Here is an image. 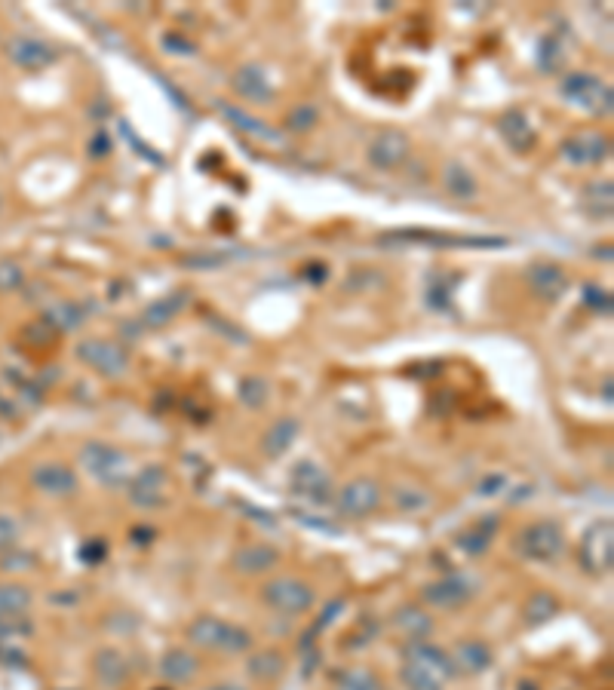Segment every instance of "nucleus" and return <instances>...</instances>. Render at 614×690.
Segmentation results:
<instances>
[{
  "instance_id": "nucleus-1",
  "label": "nucleus",
  "mask_w": 614,
  "mask_h": 690,
  "mask_svg": "<svg viewBox=\"0 0 614 690\" xmlns=\"http://www.w3.org/2000/svg\"><path fill=\"white\" fill-rule=\"evenodd\" d=\"M188 641L194 644V648L200 651H212V654H246L252 651V632L237 626V623H228L222 617H212V614H200L188 623L185 629Z\"/></svg>"
},
{
  "instance_id": "nucleus-2",
  "label": "nucleus",
  "mask_w": 614,
  "mask_h": 690,
  "mask_svg": "<svg viewBox=\"0 0 614 690\" xmlns=\"http://www.w3.org/2000/svg\"><path fill=\"white\" fill-rule=\"evenodd\" d=\"M381 246H427V249H504L507 237H473V234H440V230H390L378 237Z\"/></svg>"
},
{
  "instance_id": "nucleus-3",
  "label": "nucleus",
  "mask_w": 614,
  "mask_h": 690,
  "mask_svg": "<svg viewBox=\"0 0 614 690\" xmlns=\"http://www.w3.org/2000/svg\"><path fill=\"white\" fill-rule=\"evenodd\" d=\"M80 467L105 488H123V485H129V479H133L129 457L108 442H86L80 448Z\"/></svg>"
},
{
  "instance_id": "nucleus-4",
  "label": "nucleus",
  "mask_w": 614,
  "mask_h": 690,
  "mask_svg": "<svg viewBox=\"0 0 614 690\" xmlns=\"http://www.w3.org/2000/svg\"><path fill=\"white\" fill-rule=\"evenodd\" d=\"M565 531L553 519H538L516 534V549L529 562H556L565 552Z\"/></svg>"
},
{
  "instance_id": "nucleus-5",
  "label": "nucleus",
  "mask_w": 614,
  "mask_h": 690,
  "mask_svg": "<svg viewBox=\"0 0 614 690\" xmlns=\"http://www.w3.org/2000/svg\"><path fill=\"white\" fill-rule=\"evenodd\" d=\"M578 565L590 577H602L614 565V522L611 519H596L578 543Z\"/></svg>"
},
{
  "instance_id": "nucleus-6",
  "label": "nucleus",
  "mask_w": 614,
  "mask_h": 690,
  "mask_svg": "<svg viewBox=\"0 0 614 690\" xmlns=\"http://www.w3.org/2000/svg\"><path fill=\"white\" fill-rule=\"evenodd\" d=\"M261 602H265L277 614L298 617V614H307L314 608L317 595H314L311 586H307L304 580H298V577H274V580H268L265 586H261Z\"/></svg>"
},
{
  "instance_id": "nucleus-7",
  "label": "nucleus",
  "mask_w": 614,
  "mask_h": 690,
  "mask_svg": "<svg viewBox=\"0 0 614 690\" xmlns=\"http://www.w3.org/2000/svg\"><path fill=\"white\" fill-rule=\"evenodd\" d=\"M559 89H562V96H565L568 102L578 105V108H584V111H590V114H596V117L611 114L614 92H611V86H608L605 80H599V77L590 74V71L568 74V77L562 80Z\"/></svg>"
},
{
  "instance_id": "nucleus-8",
  "label": "nucleus",
  "mask_w": 614,
  "mask_h": 690,
  "mask_svg": "<svg viewBox=\"0 0 614 690\" xmlns=\"http://www.w3.org/2000/svg\"><path fill=\"white\" fill-rule=\"evenodd\" d=\"M77 359L102 378H123L129 372V350L108 338H86L77 344Z\"/></svg>"
},
{
  "instance_id": "nucleus-9",
  "label": "nucleus",
  "mask_w": 614,
  "mask_h": 690,
  "mask_svg": "<svg viewBox=\"0 0 614 690\" xmlns=\"http://www.w3.org/2000/svg\"><path fill=\"white\" fill-rule=\"evenodd\" d=\"M381 497L384 491L372 476H357L335 494V506L344 519H366L381 506Z\"/></svg>"
},
{
  "instance_id": "nucleus-10",
  "label": "nucleus",
  "mask_w": 614,
  "mask_h": 690,
  "mask_svg": "<svg viewBox=\"0 0 614 690\" xmlns=\"http://www.w3.org/2000/svg\"><path fill=\"white\" fill-rule=\"evenodd\" d=\"M473 595H476V589L467 577L449 574V577H440V580H433L421 589V605L436 608V611H458L467 602H473Z\"/></svg>"
},
{
  "instance_id": "nucleus-11",
  "label": "nucleus",
  "mask_w": 614,
  "mask_h": 690,
  "mask_svg": "<svg viewBox=\"0 0 614 690\" xmlns=\"http://www.w3.org/2000/svg\"><path fill=\"white\" fill-rule=\"evenodd\" d=\"M409 154H412V142H409V135L400 129H381L366 148L369 166L378 172L400 169L409 160Z\"/></svg>"
},
{
  "instance_id": "nucleus-12",
  "label": "nucleus",
  "mask_w": 614,
  "mask_h": 690,
  "mask_svg": "<svg viewBox=\"0 0 614 690\" xmlns=\"http://www.w3.org/2000/svg\"><path fill=\"white\" fill-rule=\"evenodd\" d=\"M166 488H169L166 467L151 464L129 479V503L139 506V510H157V506L166 503Z\"/></svg>"
},
{
  "instance_id": "nucleus-13",
  "label": "nucleus",
  "mask_w": 614,
  "mask_h": 690,
  "mask_svg": "<svg viewBox=\"0 0 614 690\" xmlns=\"http://www.w3.org/2000/svg\"><path fill=\"white\" fill-rule=\"evenodd\" d=\"M289 485L298 497H304L307 503H317V506H326L335 500V488H332V479L326 470H320L317 464H311V460H301V464H295L292 476H289Z\"/></svg>"
},
{
  "instance_id": "nucleus-14",
  "label": "nucleus",
  "mask_w": 614,
  "mask_h": 690,
  "mask_svg": "<svg viewBox=\"0 0 614 690\" xmlns=\"http://www.w3.org/2000/svg\"><path fill=\"white\" fill-rule=\"evenodd\" d=\"M31 485L47 497H74L80 488L77 470H71L62 460H43L31 470Z\"/></svg>"
},
{
  "instance_id": "nucleus-15",
  "label": "nucleus",
  "mask_w": 614,
  "mask_h": 690,
  "mask_svg": "<svg viewBox=\"0 0 614 690\" xmlns=\"http://www.w3.org/2000/svg\"><path fill=\"white\" fill-rule=\"evenodd\" d=\"M608 151H611V142H608V135H602V132H575L559 145L562 160H568L572 166L602 163L608 157Z\"/></svg>"
},
{
  "instance_id": "nucleus-16",
  "label": "nucleus",
  "mask_w": 614,
  "mask_h": 690,
  "mask_svg": "<svg viewBox=\"0 0 614 690\" xmlns=\"http://www.w3.org/2000/svg\"><path fill=\"white\" fill-rule=\"evenodd\" d=\"M231 89L237 92V96L249 105H271L274 102V83L268 80L265 68L255 65V62H246L240 65L234 74H231Z\"/></svg>"
},
{
  "instance_id": "nucleus-17",
  "label": "nucleus",
  "mask_w": 614,
  "mask_h": 690,
  "mask_svg": "<svg viewBox=\"0 0 614 690\" xmlns=\"http://www.w3.org/2000/svg\"><path fill=\"white\" fill-rule=\"evenodd\" d=\"M498 132H501L504 145L513 154H529L535 148V142H538V132L532 126V117L525 114L522 108H507L498 117Z\"/></svg>"
},
{
  "instance_id": "nucleus-18",
  "label": "nucleus",
  "mask_w": 614,
  "mask_h": 690,
  "mask_svg": "<svg viewBox=\"0 0 614 690\" xmlns=\"http://www.w3.org/2000/svg\"><path fill=\"white\" fill-rule=\"evenodd\" d=\"M280 549L271 546V543H243L237 552H234V571L243 574V577H261V574H271L277 565H280Z\"/></svg>"
},
{
  "instance_id": "nucleus-19",
  "label": "nucleus",
  "mask_w": 614,
  "mask_h": 690,
  "mask_svg": "<svg viewBox=\"0 0 614 690\" xmlns=\"http://www.w3.org/2000/svg\"><path fill=\"white\" fill-rule=\"evenodd\" d=\"M7 56H10L13 65H19L25 71H43V68H50L59 59V53L53 50V46L37 40V37H16V40H10Z\"/></svg>"
},
{
  "instance_id": "nucleus-20",
  "label": "nucleus",
  "mask_w": 614,
  "mask_h": 690,
  "mask_svg": "<svg viewBox=\"0 0 614 690\" xmlns=\"http://www.w3.org/2000/svg\"><path fill=\"white\" fill-rule=\"evenodd\" d=\"M525 283H529V289L544 298V301H559L568 289V276L559 264H550V261H535L529 264V270H525Z\"/></svg>"
},
{
  "instance_id": "nucleus-21",
  "label": "nucleus",
  "mask_w": 614,
  "mask_h": 690,
  "mask_svg": "<svg viewBox=\"0 0 614 690\" xmlns=\"http://www.w3.org/2000/svg\"><path fill=\"white\" fill-rule=\"evenodd\" d=\"M406 660L421 663L424 669H430L433 675H440L443 681L455 675L452 654H449V651H443L440 644H433L430 638H427V641H409V644H406Z\"/></svg>"
},
{
  "instance_id": "nucleus-22",
  "label": "nucleus",
  "mask_w": 614,
  "mask_h": 690,
  "mask_svg": "<svg viewBox=\"0 0 614 690\" xmlns=\"http://www.w3.org/2000/svg\"><path fill=\"white\" fill-rule=\"evenodd\" d=\"M191 304V292L188 289H175V292H169V295H163V298H157V301H151L148 307H145V313H142V326L145 329H163V326H169V322L179 316L185 307Z\"/></svg>"
},
{
  "instance_id": "nucleus-23",
  "label": "nucleus",
  "mask_w": 614,
  "mask_h": 690,
  "mask_svg": "<svg viewBox=\"0 0 614 690\" xmlns=\"http://www.w3.org/2000/svg\"><path fill=\"white\" fill-rule=\"evenodd\" d=\"M390 623H393V629H397L406 638V644L409 641H427L433 635V629H436L433 617L421 605H403V608H397V611H393V617H390Z\"/></svg>"
},
{
  "instance_id": "nucleus-24",
  "label": "nucleus",
  "mask_w": 614,
  "mask_h": 690,
  "mask_svg": "<svg viewBox=\"0 0 614 690\" xmlns=\"http://www.w3.org/2000/svg\"><path fill=\"white\" fill-rule=\"evenodd\" d=\"M492 648L486 641H479V638H464L458 641V648L452 654V663H455V672H467V675H479V672H486L492 666Z\"/></svg>"
},
{
  "instance_id": "nucleus-25",
  "label": "nucleus",
  "mask_w": 614,
  "mask_h": 690,
  "mask_svg": "<svg viewBox=\"0 0 614 690\" xmlns=\"http://www.w3.org/2000/svg\"><path fill=\"white\" fill-rule=\"evenodd\" d=\"M160 675L172 684H191L200 675V660L188 648H169L160 657Z\"/></svg>"
},
{
  "instance_id": "nucleus-26",
  "label": "nucleus",
  "mask_w": 614,
  "mask_h": 690,
  "mask_svg": "<svg viewBox=\"0 0 614 690\" xmlns=\"http://www.w3.org/2000/svg\"><path fill=\"white\" fill-rule=\"evenodd\" d=\"M298 430H301V424H298L295 418H280V421H274V424L265 430V436H261V454L271 457V460L283 457V454L295 445Z\"/></svg>"
},
{
  "instance_id": "nucleus-27",
  "label": "nucleus",
  "mask_w": 614,
  "mask_h": 690,
  "mask_svg": "<svg viewBox=\"0 0 614 690\" xmlns=\"http://www.w3.org/2000/svg\"><path fill=\"white\" fill-rule=\"evenodd\" d=\"M93 672H96L99 684H102V687H108V690L123 687V684H126V678H129L126 657H123L120 651H114V648H102V651L93 657Z\"/></svg>"
},
{
  "instance_id": "nucleus-28",
  "label": "nucleus",
  "mask_w": 614,
  "mask_h": 690,
  "mask_svg": "<svg viewBox=\"0 0 614 690\" xmlns=\"http://www.w3.org/2000/svg\"><path fill=\"white\" fill-rule=\"evenodd\" d=\"M215 108L218 114H222L225 120H231L237 129H243L246 135H255V138H265V142H280V132H274L265 120H255L252 114H246L243 108L231 105V102H222V99H215Z\"/></svg>"
},
{
  "instance_id": "nucleus-29",
  "label": "nucleus",
  "mask_w": 614,
  "mask_h": 690,
  "mask_svg": "<svg viewBox=\"0 0 614 690\" xmlns=\"http://www.w3.org/2000/svg\"><path fill=\"white\" fill-rule=\"evenodd\" d=\"M495 531H498V519H495V516H482L476 525H470L467 531H461V534L455 537V546H458L461 552H467V556H482V552L489 549Z\"/></svg>"
},
{
  "instance_id": "nucleus-30",
  "label": "nucleus",
  "mask_w": 614,
  "mask_h": 690,
  "mask_svg": "<svg viewBox=\"0 0 614 690\" xmlns=\"http://www.w3.org/2000/svg\"><path fill=\"white\" fill-rule=\"evenodd\" d=\"M246 672H249L258 684H271V681L283 678L286 660H283V654L274 651V648H261V651H255V654L246 660Z\"/></svg>"
},
{
  "instance_id": "nucleus-31",
  "label": "nucleus",
  "mask_w": 614,
  "mask_h": 690,
  "mask_svg": "<svg viewBox=\"0 0 614 690\" xmlns=\"http://www.w3.org/2000/svg\"><path fill=\"white\" fill-rule=\"evenodd\" d=\"M443 184H446V191H449L455 200H464V203H470V200L476 197V191H479V184H476L473 172H470L467 166H461V163H449V166L443 169Z\"/></svg>"
},
{
  "instance_id": "nucleus-32",
  "label": "nucleus",
  "mask_w": 614,
  "mask_h": 690,
  "mask_svg": "<svg viewBox=\"0 0 614 690\" xmlns=\"http://www.w3.org/2000/svg\"><path fill=\"white\" fill-rule=\"evenodd\" d=\"M47 326H53L56 332H77L86 322V310L77 301H59L47 310Z\"/></svg>"
},
{
  "instance_id": "nucleus-33",
  "label": "nucleus",
  "mask_w": 614,
  "mask_h": 690,
  "mask_svg": "<svg viewBox=\"0 0 614 690\" xmlns=\"http://www.w3.org/2000/svg\"><path fill=\"white\" fill-rule=\"evenodd\" d=\"M611 200H614V184L608 178L590 181L587 188H584V197H581L584 209L590 215H596V218H602V215L608 218L611 215Z\"/></svg>"
},
{
  "instance_id": "nucleus-34",
  "label": "nucleus",
  "mask_w": 614,
  "mask_h": 690,
  "mask_svg": "<svg viewBox=\"0 0 614 690\" xmlns=\"http://www.w3.org/2000/svg\"><path fill=\"white\" fill-rule=\"evenodd\" d=\"M559 611V602H556V595L547 592V589H538L529 595V602H525L522 614H525V623H532V626H541L547 623L550 617H556Z\"/></svg>"
},
{
  "instance_id": "nucleus-35",
  "label": "nucleus",
  "mask_w": 614,
  "mask_h": 690,
  "mask_svg": "<svg viewBox=\"0 0 614 690\" xmlns=\"http://www.w3.org/2000/svg\"><path fill=\"white\" fill-rule=\"evenodd\" d=\"M335 690H384L378 675L366 666H350L335 675Z\"/></svg>"
},
{
  "instance_id": "nucleus-36",
  "label": "nucleus",
  "mask_w": 614,
  "mask_h": 690,
  "mask_svg": "<svg viewBox=\"0 0 614 690\" xmlns=\"http://www.w3.org/2000/svg\"><path fill=\"white\" fill-rule=\"evenodd\" d=\"M400 678H403L406 690H443V684H446L440 675H433L430 669H424V666L415 663V660H406V663H403Z\"/></svg>"
},
{
  "instance_id": "nucleus-37",
  "label": "nucleus",
  "mask_w": 614,
  "mask_h": 690,
  "mask_svg": "<svg viewBox=\"0 0 614 690\" xmlns=\"http://www.w3.org/2000/svg\"><path fill=\"white\" fill-rule=\"evenodd\" d=\"M31 608V592L25 586H0V617H22Z\"/></svg>"
},
{
  "instance_id": "nucleus-38",
  "label": "nucleus",
  "mask_w": 614,
  "mask_h": 690,
  "mask_svg": "<svg viewBox=\"0 0 614 690\" xmlns=\"http://www.w3.org/2000/svg\"><path fill=\"white\" fill-rule=\"evenodd\" d=\"M320 120V108L311 102H301L286 114V132H311Z\"/></svg>"
},
{
  "instance_id": "nucleus-39",
  "label": "nucleus",
  "mask_w": 614,
  "mask_h": 690,
  "mask_svg": "<svg viewBox=\"0 0 614 690\" xmlns=\"http://www.w3.org/2000/svg\"><path fill=\"white\" fill-rule=\"evenodd\" d=\"M240 402L249 405V408H261L268 402V381L258 378V375H249L240 381Z\"/></svg>"
},
{
  "instance_id": "nucleus-40",
  "label": "nucleus",
  "mask_w": 614,
  "mask_h": 690,
  "mask_svg": "<svg viewBox=\"0 0 614 690\" xmlns=\"http://www.w3.org/2000/svg\"><path fill=\"white\" fill-rule=\"evenodd\" d=\"M25 283V270L16 261H0V292H13Z\"/></svg>"
},
{
  "instance_id": "nucleus-41",
  "label": "nucleus",
  "mask_w": 614,
  "mask_h": 690,
  "mask_svg": "<svg viewBox=\"0 0 614 690\" xmlns=\"http://www.w3.org/2000/svg\"><path fill=\"white\" fill-rule=\"evenodd\" d=\"M584 304L596 313H611V292L602 286H584Z\"/></svg>"
},
{
  "instance_id": "nucleus-42",
  "label": "nucleus",
  "mask_w": 614,
  "mask_h": 690,
  "mask_svg": "<svg viewBox=\"0 0 614 690\" xmlns=\"http://www.w3.org/2000/svg\"><path fill=\"white\" fill-rule=\"evenodd\" d=\"M449 295H452V283H440V276H430V286H427V304L443 310L449 304Z\"/></svg>"
},
{
  "instance_id": "nucleus-43",
  "label": "nucleus",
  "mask_w": 614,
  "mask_h": 690,
  "mask_svg": "<svg viewBox=\"0 0 614 690\" xmlns=\"http://www.w3.org/2000/svg\"><path fill=\"white\" fill-rule=\"evenodd\" d=\"M120 132L126 135V142H129V145H133V148H136V154H139V157H145V160H148V163H154V166H163V163H166V160H163L160 154H154V148H148V145L142 142V138H139V135H133V129H129L126 123H120Z\"/></svg>"
},
{
  "instance_id": "nucleus-44",
  "label": "nucleus",
  "mask_w": 614,
  "mask_h": 690,
  "mask_svg": "<svg viewBox=\"0 0 614 690\" xmlns=\"http://www.w3.org/2000/svg\"><path fill=\"white\" fill-rule=\"evenodd\" d=\"M163 46L172 53V56H194V43L185 40L182 34H163Z\"/></svg>"
},
{
  "instance_id": "nucleus-45",
  "label": "nucleus",
  "mask_w": 614,
  "mask_h": 690,
  "mask_svg": "<svg viewBox=\"0 0 614 690\" xmlns=\"http://www.w3.org/2000/svg\"><path fill=\"white\" fill-rule=\"evenodd\" d=\"M19 540V525L10 516H0V549H13Z\"/></svg>"
},
{
  "instance_id": "nucleus-46",
  "label": "nucleus",
  "mask_w": 614,
  "mask_h": 690,
  "mask_svg": "<svg viewBox=\"0 0 614 690\" xmlns=\"http://www.w3.org/2000/svg\"><path fill=\"white\" fill-rule=\"evenodd\" d=\"M228 261V255H188L182 258L185 267H222Z\"/></svg>"
},
{
  "instance_id": "nucleus-47",
  "label": "nucleus",
  "mask_w": 614,
  "mask_h": 690,
  "mask_svg": "<svg viewBox=\"0 0 614 690\" xmlns=\"http://www.w3.org/2000/svg\"><path fill=\"white\" fill-rule=\"evenodd\" d=\"M209 326H212V329H218V332H225L231 341H240V344H246V341H249V335H246V332H240L237 326H225V319H218V316H209Z\"/></svg>"
},
{
  "instance_id": "nucleus-48",
  "label": "nucleus",
  "mask_w": 614,
  "mask_h": 690,
  "mask_svg": "<svg viewBox=\"0 0 614 690\" xmlns=\"http://www.w3.org/2000/svg\"><path fill=\"white\" fill-rule=\"evenodd\" d=\"M108 151H111V142H108V135H105V132H96V138H93V145H90V157L102 160V157H108Z\"/></svg>"
},
{
  "instance_id": "nucleus-49",
  "label": "nucleus",
  "mask_w": 614,
  "mask_h": 690,
  "mask_svg": "<svg viewBox=\"0 0 614 690\" xmlns=\"http://www.w3.org/2000/svg\"><path fill=\"white\" fill-rule=\"evenodd\" d=\"M326 276H329V267L326 264H307L304 267V280H311V283H326Z\"/></svg>"
},
{
  "instance_id": "nucleus-50",
  "label": "nucleus",
  "mask_w": 614,
  "mask_h": 690,
  "mask_svg": "<svg viewBox=\"0 0 614 690\" xmlns=\"http://www.w3.org/2000/svg\"><path fill=\"white\" fill-rule=\"evenodd\" d=\"M102 556H105V543H102V540H93L90 546L83 549V559H86V562H99Z\"/></svg>"
},
{
  "instance_id": "nucleus-51",
  "label": "nucleus",
  "mask_w": 614,
  "mask_h": 690,
  "mask_svg": "<svg viewBox=\"0 0 614 690\" xmlns=\"http://www.w3.org/2000/svg\"><path fill=\"white\" fill-rule=\"evenodd\" d=\"M22 565H34V556H7L4 571H25Z\"/></svg>"
},
{
  "instance_id": "nucleus-52",
  "label": "nucleus",
  "mask_w": 614,
  "mask_h": 690,
  "mask_svg": "<svg viewBox=\"0 0 614 690\" xmlns=\"http://www.w3.org/2000/svg\"><path fill=\"white\" fill-rule=\"evenodd\" d=\"M498 485H504V479H501V476H495V479H489V482H482V488H479V491H482V497H492V491H495Z\"/></svg>"
},
{
  "instance_id": "nucleus-53",
  "label": "nucleus",
  "mask_w": 614,
  "mask_h": 690,
  "mask_svg": "<svg viewBox=\"0 0 614 690\" xmlns=\"http://www.w3.org/2000/svg\"><path fill=\"white\" fill-rule=\"evenodd\" d=\"M209 690H246V687H240V684H215Z\"/></svg>"
}]
</instances>
